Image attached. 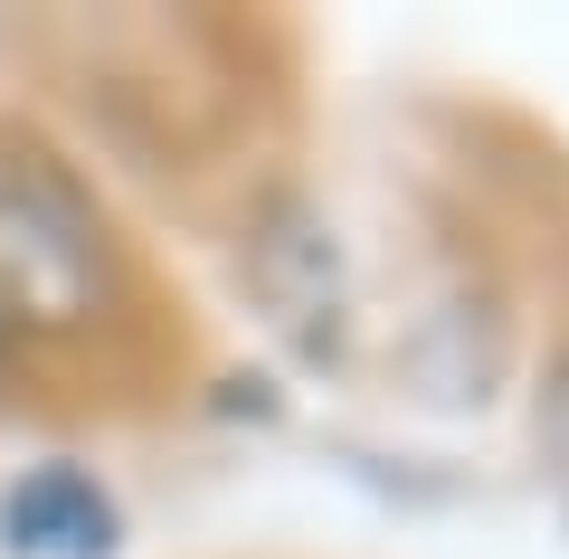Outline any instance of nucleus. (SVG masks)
<instances>
[{
  "instance_id": "nucleus-1",
  "label": "nucleus",
  "mask_w": 569,
  "mask_h": 559,
  "mask_svg": "<svg viewBox=\"0 0 569 559\" xmlns=\"http://www.w3.org/2000/svg\"><path fill=\"white\" fill-rule=\"evenodd\" d=\"M123 266L96 200L39 152H0V341H77L114 322Z\"/></svg>"
},
{
  "instance_id": "nucleus-2",
  "label": "nucleus",
  "mask_w": 569,
  "mask_h": 559,
  "mask_svg": "<svg viewBox=\"0 0 569 559\" xmlns=\"http://www.w3.org/2000/svg\"><path fill=\"white\" fill-rule=\"evenodd\" d=\"M123 512L86 465H29L0 493V550L10 559H114Z\"/></svg>"
},
{
  "instance_id": "nucleus-3",
  "label": "nucleus",
  "mask_w": 569,
  "mask_h": 559,
  "mask_svg": "<svg viewBox=\"0 0 569 559\" xmlns=\"http://www.w3.org/2000/svg\"><path fill=\"white\" fill-rule=\"evenodd\" d=\"M541 465H550V483L569 493V351L541 370Z\"/></svg>"
}]
</instances>
